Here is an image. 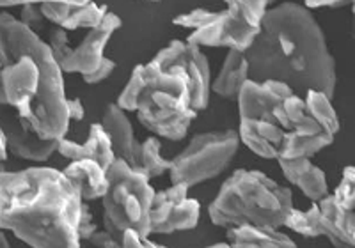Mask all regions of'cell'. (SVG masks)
<instances>
[{
	"mask_svg": "<svg viewBox=\"0 0 355 248\" xmlns=\"http://www.w3.org/2000/svg\"><path fill=\"white\" fill-rule=\"evenodd\" d=\"M316 234L327 238L334 248H355L341 225V208L332 193L316 204Z\"/></svg>",
	"mask_w": 355,
	"mask_h": 248,
	"instance_id": "44dd1931",
	"label": "cell"
},
{
	"mask_svg": "<svg viewBox=\"0 0 355 248\" xmlns=\"http://www.w3.org/2000/svg\"><path fill=\"white\" fill-rule=\"evenodd\" d=\"M249 80V60L245 53L227 50L220 71L211 84V92L226 100H239L240 92Z\"/></svg>",
	"mask_w": 355,
	"mask_h": 248,
	"instance_id": "d6986e66",
	"label": "cell"
},
{
	"mask_svg": "<svg viewBox=\"0 0 355 248\" xmlns=\"http://www.w3.org/2000/svg\"><path fill=\"white\" fill-rule=\"evenodd\" d=\"M236 101L242 144L265 160L313 158L336 139L309 112L304 96L284 84L249 80Z\"/></svg>",
	"mask_w": 355,
	"mask_h": 248,
	"instance_id": "277c9868",
	"label": "cell"
},
{
	"mask_svg": "<svg viewBox=\"0 0 355 248\" xmlns=\"http://www.w3.org/2000/svg\"><path fill=\"white\" fill-rule=\"evenodd\" d=\"M84 204L77 186L57 168L0 174V229L31 248H82Z\"/></svg>",
	"mask_w": 355,
	"mask_h": 248,
	"instance_id": "3957f363",
	"label": "cell"
},
{
	"mask_svg": "<svg viewBox=\"0 0 355 248\" xmlns=\"http://www.w3.org/2000/svg\"><path fill=\"white\" fill-rule=\"evenodd\" d=\"M352 4H354V8H352V9H354V17H355V2H352Z\"/></svg>",
	"mask_w": 355,
	"mask_h": 248,
	"instance_id": "8d00e7d4",
	"label": "cell"
},
{
	"mask_svg": "<svg viewBox=\"0 0 355 248\" xmlns=\"http://www.w3.org/2000/svg\"><path fill=\"white\" fill-rule=\"evenodd\" d=\"M98 231L96 224H94L93 213H91V208L85 202L84 209H82V218H80V227H78V234H80L82 241H87L89 238L93 236L94 232Z\"/></svg>",
	"mask_w": 355,
	"mask_h": 248,
	"instance_id": "f546056e",
	"label": "cell"
},
{
	"mask_svg": "<svg viewBox=\"0 0 355 248\" xmlns=\"http://www.w3.org/2000/svg\"><path fill=\"white\" fill-rule=\"evenodd\" d=\"M345 4H348V2H339V0H336V2H331V0H315V2H304V6H306L307 9H322V8H343Z\"/></svg>",
	"mask_w": 355,
	"mask_h": 248,
	"instance_id": "d6a6232c",
	"label": "cell"
},
{
	"mask_svg": "<svg viewBox=\"0 0 355 248\" xmlns=\"http://www.w3.org/2000/svg\"><path fill=\"white\" fill-rule=\"evenodd\" d=\"M171 167L173 160H166L162 157V144L158 136H148L142 142V174L148 179H155L171 172Z\"/></svg>",
	"mask_w": 355,
	"mask_h": 248,
	"instance_id": "603a6c76",
	"label": "cell"
},
{
	"mask_svg": "<svg viewBox=\"0 0 355 248\" xmlns=\"http://www.w3.org/2000/svg\"><path fill=\"white\" fill-rule=\"evenodd\" d=\"M59 152L64 158H68L69 161L93 160L100 163L105 170H109L117 160L116 154H114L110 136L107 135L101 123H93L89 126V135L84 144L68 141L66 136L61 139L59 141Z\"/></svg>",
	"mask_w": 355,
	"mask_h": 248,
	"instance_id": "9a60e30c",
	"label": "cell"
},
{
	"mask_svg": "<svg viewBox=\"0 0 355 248\" xmlns=\"http://www.w3.org/2000/svg\"><path fill=\"white\" fill-rule=\"evenodd\" d=\"M277 163L288 183L293 184L295 188H299L311 200V204H318L325 197L331 195L327 176L318 165L311 161V158L279 160Z\"/></svg>",
	"mask_w": 355,
	"mask_h": 248,
	"instance_id": "2e32d148",
	"label": "cell"
},
{
	"mask_svg": "<svg viewBox=\"0 0 355 248\" xmlns=\"http://www.w3.org/2000/svg\"><path fill=\"white\" fill-rule=\"evenodd\" d=\"M116 69V62L114 60H110L109 57L105 59V62L101 64V68L98 69L96 73H93V75L89 76H84V82L89 85H94V84H100V82L107 80L110 75H112V71Z\"/></svg>",
	"mask_w": 355,
	"mask_h": 248,
	"instance_id": "4dcf8cb0",
	"label": "cell"
},
{
	"mask_svg": "<svg viewBox=\"0 0 355 248\" xmlns=\"http://www.w3.org/2000/svg\"><path fill=\"white\" fill-rule=\"evenodd\" d=\"M332 197L343 211H355V167L348 165L345 167L341 181L336 186Z\"/></svg>",
	"mask_w": 355,
	"mask_h": 248,
	"instance_id": "484cf974",
	"label": "cell"
},
{
	"mask_svg": "<svg viewBox=\"0 0 355 248\" xmlns=\"http://www.w3.org/2000/svg\"><path fill=\"white\" fill-rule=\"evenodd\" d=\"M0 103L11 107L27 132L61 141L69 130V98L52 48L9 12H0Z\"/></svg>",
	"mask_w": 355,
	"mask_h": 248,
	"instance_id": "6da1fadb",
	"label": "cell"
},
{
	"mask_svg": "<svg viewBox=\"0 0 355 248\" xmlns=\"http://www.w3.org/2000/svg\"><path fill=\"white\" fill-rule=\"evenodd\" d=\"M69 108V121H82L85 116V108L82 105V101L78 98H73L68 103Z\"/></svg>",
	"mask_w": 355,
	"mask_h": 248,
	"instance_id": "1f68e13d",
	"label": "cell"
},
{
	"mask_svg": "<svg viewBox=\"0 0 355 248\" xmlns=\"http://www.w3.org/2000/svg\"><path fill=\"white\" fill-rule=\"evenodd\" d=\"M123 248H167L164 245H158L151 241L150 238H142L137 232L128 231L123 236Z\"/></svg>",
	"mask_w": 355,
	"mask_h": 248,
	"instance_id": "f1b7e54d",
	"label": "cell"
},
{
	"mask_svg": "<svg viewBox=\"0 0 355 248\" xmlns=\"http://www.w3.org/2000/svg\"><path fill=\"white\" fill-rule=\"evenodd\" d=\"M151 64L160 69H176L182 73L189 82L192 92V103L198 112L205 110L210 103L211 94V71L208 59L199 46L190 44L189 41L173 39L167 46L157 52L150 60Z\"/></svg>",
	"mask_w": 355,
	"mask_h": 248,
	"instance_id": "8fae6325",
	"label": "cell"
},
{
	"mask_svg": "<svg viewBox=\"0 0 355 248\" xmlns=\"http://www.w3.org/2000/svg\"><path fill=\"white\" fill-rule=\"evenodd\" d=\"M245 57L252 82H279L300 96L320 91L334 98L336 60L322 27L304 4L283 2L268 8L261 33Z\"/></svg>",
	"mask_w": 355,
	"mask_h": 248,
	"instance_id": "7a4b0ae2",
	"label": "cell"
},
{
	"mask_svg": "<svg viewBox=\"0 0 355 248\" xmlns=\"http://www.w3.org/2000/svg\"><path fill=\"white\" fill-rule=\"evenodd\" d=\"M226 241L231 248H297V243L281 229L254 225L227 229Z\"/></svg>",
	"mask_w": 355,
	"mask_h": 248,
	"instance_id": "ffe728a7",
	"label": "cell"
},
{
	"mask_svg": "<svg viewBox=\"0 0 355 248\" xmlns=\"http://www.w3.org/2000/svg\"><path fill=\"white\" fill-rule=\"evenodd\" d=\"M107 174L109 190L101 199L103 229L119 241H123L128 231L150 238V213L157 195V190L150 183L151 179L121 160H116Z\"/></svg>",
	"mask_w": 355,
	"mask_h": 248,
	"instance_id": "ba28073f",
	"label": "cell"
},
{
	"mask_svg": "<svg viewBox=\"0 0 355 248\" xmlns=\"http://www.w3.org/2000/svg\"><path fill=\"white\" fill-rule=\"evenodd\" d=\"M121 25V18L117 17L116 12L110 11L103 24L93 30H89L78 44H71L66 30L53 27L50 30L49 44L57 64L61 66L62 73H78V75H82V78L96 73L107 59V43Z\"/></svg>",
	"mask_w": 355,
	"mask_h": 248,
	"instance_id": "30bf717a",
	"label": "cell"
},
{
	"mask_svg": "<svg viewBox=\"0 0 355 248\" xmlns=\"http://www.w3.org/2000/svg\"><path fill=\"white\" fill-rule=\"evenodd\" d=\"M20 21L27 25L28 28H33L34 33L40 30L44 21H46V18L43 17V11H41V2H25L21 6Z\"/></svg>",
	"mask_w": 355,
	"mask_h": 248,
	"instance_id": "4316f807",
	"label": "cell"
},
{
	"mask_svg": "<svg viewBox=\"0 0 355 248\" xmlns=\"http://www.w3.org/2000/svg\"><path fill=\"white\" fill-rule=\"evenodd\" d=\"M137 119L146 130L167 141H183L198 117L185 76L176 69L144 64V85L139 96Z\"/></svg>",
	"mask_w": 355,
	"mask_h": 248,
	"instance_id": "8992f818",
	"label": "cell"
},
{
	"mask_svg": "<svg viewBox=\"0 0 355 248\" xmlns=\"http://www.w3.org/2000/svg\"><path fill=\"white\" fill-rule=\"evenodd\" d=\"M240 144L242 139L234 130L199 133L173 158L171 184H185L192 188L215 179L233 163Z\"/></svg>",
	"mask_w": 355,
	"mask_h": 248,
	"instance_id": "9c48e42d",
	"label": "cell"
},
{
	"mask_svg": "<svg viewBox=\"0 0 355 248\" xmlns=\"http://www.w3.org/2000/svg\"><path fill=\"white\" fill-rule=\"evenodd\" d=\"M0 247L11 248V245H9V240H8V232H6V231L0 232Z\"/></svg>",
	"mask_w": 355,
	"mask_h": 248,
	"instance_id": "836d02e7",
	"label": "cell"
},
{
	"mask_svg": "<svg viewBox=\"0 0 355 248\" xmlns=\"http://www.w3.org/2000/svg\"><path fill=\"white\" fill-rule=\"evenodd\" d=\"M304 100H306L309 112L315 116V119L322 124L323 128L327 130L331 135H338L341 124H339V117L338 114H336V108L332 107V98H329L325 92L311 91L304 96Z\"/></svg>",
	"mask_w": 355,
	"mask_h": 248,
	"instance_id": "7402d4cb",
	"label": "cell"
},
{
	"mask_svg": "<svg viewBox=\"0 0 355 248\" xmlns=\"http://www.w3.org/2000/svg\"><path fill=\"white\" fill-rule=\"evenodd\" d=\"M100 123L110 136L117 160L125 161L133 170L142 174V142L135 139L132 121L126 112H123L116 103H109L103 108Z\"/></svg>",
	"mask_w": 355,
	"mask_h": 248,
	"instance_id": "4fadbf2b",
	"label": "cell"
},
{
	"mask_svg": "<svg viewBox=\"0 0 355 248\" xmlns=\"http://www.w3.org/2000/svg\"><path fill=\"white\" fill-rule=\"evenodd\" d=\"M206 248H231L230 243H215V245H210V247H206Z\"/></svg>",
	"mask_w": 355,
	"mask_h": 248,
	"instance_id": "e575fe53",
	"label": "cell"
},
{
	"mask_svg": "<svg viewBox=\"0 0 355 248\" xmlns=\"http://www.w3.org/2000/svg\"><path fill=\"white\" fill-rule=\"evenodd\" d=\"M0 135L6 136L9 151L21 160L46 161L53 152H59V141H43L36 133L27 132L17 117L6 121Z\"/></svg>",
	"mask_w": 355,
	"mask_h": 248,
	"instance_id": "e0dca14e",
	"label": "cell"
},
{
	"mask_svg": "<svg viewBox=\"0 0 355 248\" xmlns=\"http://www.w3.org/2000/svg\"><path fill=\"white\" fill-rule=\"evenodd\" d=\"M293 211V193L261 170H234L208 206L210 222L217 227L243 225L283 229Z\"/></svg>",
	"mask_w": 355,
	"mask_h": 248,
	"instance_id": "5b68a950",
	"label": "cell"
},
{
	"mask_svg": "<svg viewBox=\"0 0 355 248\" xmlns=\"http://www.w3.org/2000/svg\"><path fill=\"white\" fill-rule=\"evenodd\" d=\"M41 11L46 21L55 27L69 30L100 27L109 15V8L96 2H41Z\"/></svg>",
	"mask_w": 355,
	"mask_h": 248,
	"instance_id": "5bb4252c",
	"label": "cell"
},
{
	"mask_svg": "<svg viewBox=\"0 0 355 248\" xmlns=\"http://www.w3.org/2000/svg\"><path fill=\"white\" fill-rule=\"evenodd\" d=\"M62 172L77 186L84 202L103 199L109 190V174H107L109 170L93 160L69 161Z\"/></svg>",
	"mask_w": 355,
	"mask_h": 248,
	"instance_id": "ac0fdd59",
	"label": "cell"
},
{
	"mask_svg": "<svg viewBox=\"0 0 355 248\" xmlns=\"http://www.w3.org/2000/svg\"><path fill=\"white\" fill-rule=\"evenodd\" d=\"M352 241H354V247H355V231L352 232Z\"/></svg>",
	"mask_w": 355,
	"mask_h": 248,
	"instance_id": "d590c367",
	"label": "cell"
},
{
	"mask_svg": "<svg viewBox=\"0 0 355 248\" xmlns=\"http://www.w3.org/2000/svg\"><path fill=\"white\" fill-rule=\"evenodd\" d=\"M266 11V0H231L227 8L220 11L198 8L178 15L173 18V24L190 28L192 33L187 41L199 48L210 46L245 53L261 33Z\"/></svg>",
	"mask_w": 355,
	"mask_h": 248,
	"instance_id": "52a82bcc",
	"label": "cell"
},
{
	"mask_svg": "<svg viewBox=\"0 0 355 248\" xmlns=\"http://www.w3.org/2000/svg\"><path fill=\"white\" fill-rule=\"evenodd\" d=\"M142 85H144V64H137L133 68L130 80L126 82L125 89L116 101V105L121 108L123 112H137Z\"/></svg>",
	"mask_w": 355,
	"mask_h": 248,
	"instance_id": "cb8c5ba5",
	"label": "cell"
},
{
	"mask_svg": "<svg viewBox=\"0 0 355 248\" xmlns=\"http://www.w3.org/2000/svg\"><path fill=\"white\" fill-rule=\"evenodd\" d=\"M89 248H123V241L116 240L105 229H98L93 236L87 240Z\"/></svg>",
	"mask_w": 355,
	"mask_h": 248,
	"instance_id": "83f0119b",
	"label": "cell"
},
{
	"mask_svg": "<svg viewBox=\"0 0 355 248\" xmlns=\"http://www.w3.org/2000/svg\"><path fill=\"white\" fill-rule=\"evenodd\" d=\"M284 227L297 232L299 236L318 238L316 236V204H311V208H307L306 211L293 208Z\"/></svg>",
	"mask_w": 355,
	"mask_h": 248,
	"instance_id": "d4e9b609",
	"label": "cell"
},
{
	"mask_svg": "<svg viewBox=\"0 0 355 248\" xmlns=\"http://www.w3.org/2000/svg\"><path fill=\"white\" fill-rule=\"evenodd\" d=\"M201 206L189 195V186L171 184L157 192L150 213L151 234H173L190 231L199 224Z\"/></svg>",
	"mask_w": 355,
	"mask_h": 248,
	"instance_id": "7c38bea8",
	"label": "cell"
}]
</instances>
